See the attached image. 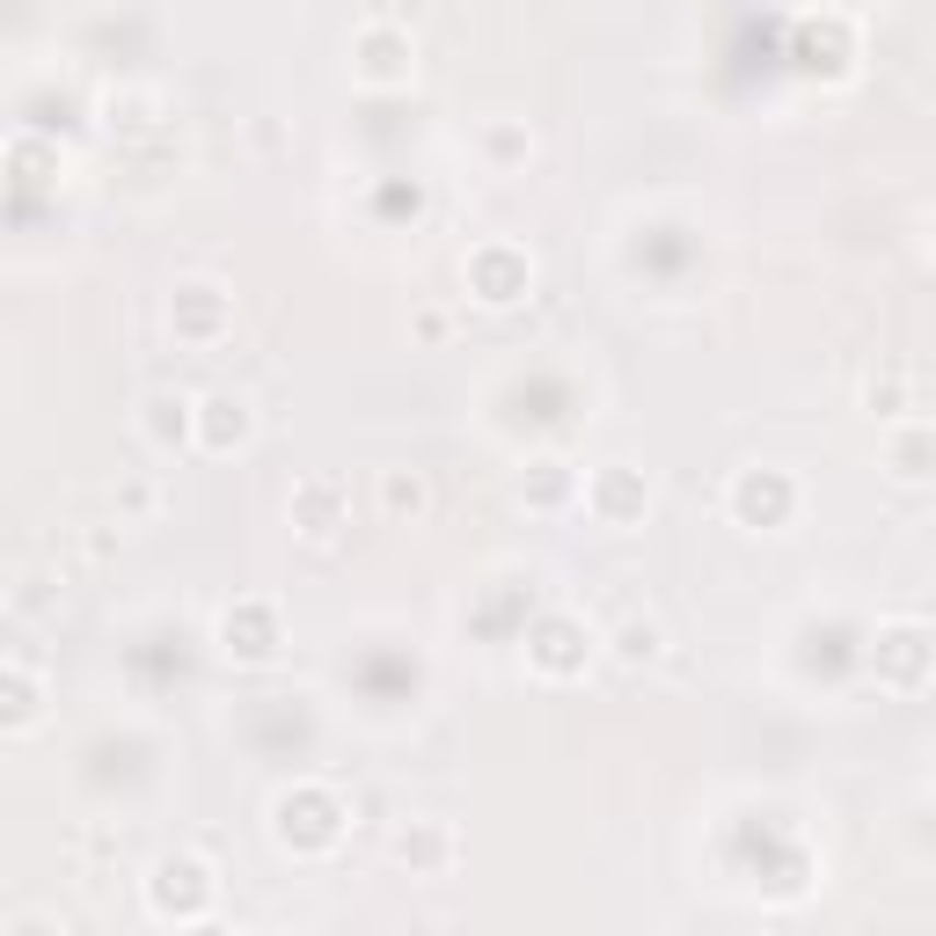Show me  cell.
<instances>
[{
    "label": "cell",
    "mask_w": 936,
    "mask_h": 936,
    "mask_svg": "<svg viewBox=\"0 0 936 936\" xmlns=\"http://www.w3.org/2000/svg\"><path fill=\"white\" fill-rule=\"evenodd\" d=\"M388 505H396V513H402V505H410V513H424V483H418V476H410V483H402V476H388Z\"/></svg>",
    "instance_id": "3"
},
{
    "label": "cell",
    "mask_w": 936,
    "mask_h": 936,
    "mask_svg": "<svg viewBox=\"0 0 936 936\" xmlns=\"http://www.w3.org/2000/svg\"><path fill=\"white\" fill-rule=\"evenodd\" d=\"M659 651V623H629L623 629V659H651Z\"/></svg>",
    "instance_id": "2"
},
{
    "label": "cell",
    "mask_w": 936,
    "mask_h": 936,
    "mask_svg": "<svg viewBox=\"0 0 936 936\" xmlns=\"http://www.w3.org/2000/svg\"><path fill=\"white\" fill-rule=\"evenodd\" d=\"M892 468H900V476H929V468H936V432H908V440H892Z\"/></svg>",
    "instance_id": "1"
}]
</instances>
